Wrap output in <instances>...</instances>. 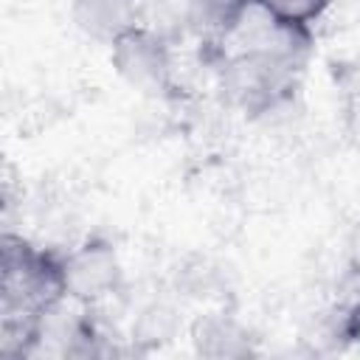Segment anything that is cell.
Returning <instances> with one entry per match:
<instances>
[{"label": "cell", "mask_w": 360, "mask_h": 360, "mask_svg": "<svg viewBox=\"0 0 360 360\" xmlns=\"http://www.w3.org/2000/svg\"><path fill=\"white\" fill-rule=\"evenodd\" d=\"M65 298L62 259L34 250L22 239H6L3 248V309L6 318L31 323L37 315Z\"/></svg>", "instance_id": "6da1fadb"}, {"label": "cell", "mask_w": 360, "mask_h": 360, "mask_svg": "<svg viewBox=\"0 0 360 360\" xmlns=\"http://www.w3.org/2000/svg\"><path fill=\"white\" fill-rule=\"evenodd\" d=\"M292 68L298 65L290 59L273 56L267 51L245 48L233 59H228L222 70V90L236 107L248 112H259L281 98L287 82L292 79Z\"/></svg>", "instance_id": "7a4b0ae2"}, {"label": "cell", "mask_w": 360, "mask_h": 360, "mask_svg": "<svg viewBox=\"0 0 360 360\" xmlns=\"http://www.w3.org/2000/svg\"><path fill=\"white\" fill-rule=\"evenodd\" d=\"M110 48H112V53H110L112 68L135 90L152 93V90H163L169 84L172 53H169L166 34H160L143 22V25L121 34Z\"/></svg>", "instance_id": "3957f363"}, {"label": "cell", "mask_w": 360, "mask_h": 360, "mask_svg": "<svg viewBox=\"0 0 360 360\" xmlns=\"http://www.w3.org/2000/svg\"><path fill=\"white\" fill-rule=\"evenodd\" d=\"M118 278L121 264L112 245L107 242L90 239L62 259L65 295H73L79 301H96L101 295H110L118 287Z\"/></svg>", "instance_id": "277c9868"}, {"label": "cell", "mask_w": 360, "mask_h": 360, "mask_svg": "<svg viewBox=\"0 0 360 360\" xmlns=\"http://www.w3.org/2000/svg\"><path fill=\"white\" fill-rule=\"evenodd\" d=\"M143 0H73V20L84 34L112 45L129 28L143 25Z\"/></svg>", "instance_id": "5b68a950"}, {"label": "cell", "mask_w": 360, "mask_h": 360, "mask_svg": "<svg viewBox=\"0 0 360 360\" xmlns=\"http://www.w3.org/2000/svg\"><path fill=\"white\" fill-rule=\"evenodd\" d=\"M250 6V0H191L188 28L202 37H233Z\"/></svg>", "instance_id": "8992f818"}, {"label": "cell", "mask_w": 360, "mask_h": 360, "mask_svg": "<svg viewBox=\"0 0 360 360\" xmlns=\"http://www.w3.org/2000/svg\"><path fill=\"white\" fill-rule=\"evenodd\" d=\"M200 352L205 354H225V357H233V354H245L248 352V335L231 323L228 318H208L197 326V335H194Z\"/></svg>", "instance_id": "52a82bcc"}, {"label": "cell", "mask_w": 360, "mask_h": 360, "mask_svg": "<svg viewBox=\"0 0 360 360\" xmlns=\"http://www.w3.org/2000/svg\"><path fill=\"white\" fill-rule=\"evenodd\" d=\"M250 3L267 17L295 28H309L329 6V0H250Z\"/></svg>", "instance_id": "ba28073f"}, {"label": "cell", "mask_w": 360, "mask_h": 360, "mask_svg": "<svg viewBox=\"0 0 360 360\" xmlns=\"http://www.w3.org/2000/svg\"><path fill=\"white\" fill-rule=\"evenodd\" d=\"M352 132H354L357 141H360V101L352 107Z\"/></svg>", "instance_id": "9c48e42d"}, {"label": "cell", "mask_w": 360, "mask_h": 360, "mask_svg": "<svg viewBox=\"0 0 360 360\" xmlns=\"http://www.w3.org/2000/svg\"><path fill=\"white\" fill-rule=\"evenodd\" d=\"M352 315H354V318H352V323H357V326H360V304H357V309H354Z\"/></svg>", "instance_id": "30bf717a"}]
</instances>
